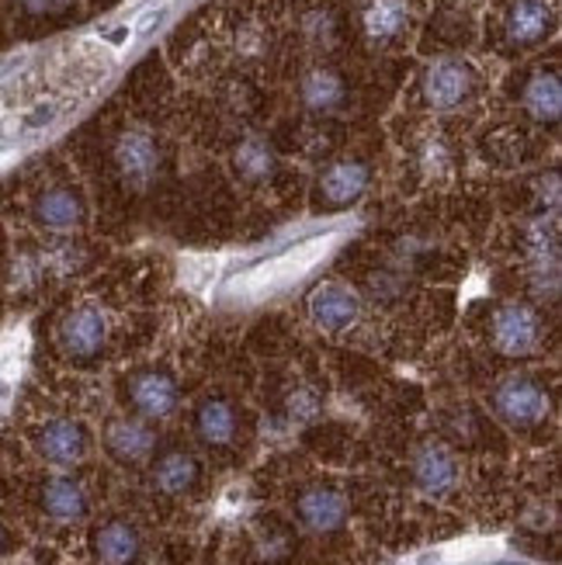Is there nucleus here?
<instances>
[{
  "mask_svg": "<svg viewBox=\"0 0 562 565\" xmlns=\"http://www.w3.org/2000/svg\"><path fill=\"white\" fill-rule=\"evenodd\" d=\"M309 316H312V323L324 327L327 333H340V330L358 323L361 302L348 285L324 281V285H316L309 295Z\"/></svg>",
  "mask_w": 562,
  "mask_h": 565,
  "instance_id": "obj_12",
  "label": "nucleus"
},
{
  "mask_svg": "<svg viewBox=\"0 0 562 565\" xmlns=\"http://www.w3.org/2000/svg\"><path fill=\"white\" fill-rule=\"evenodd\" d=\"M555 32V0H503L494 35L503 53H528Z\"/></svg>",
  "mask_w": 562,
  "mask_h": 565,
  "instance_id": "obj_2",
  "label": "nucleus"
},
{
  "mask_svg": "<svg viewBox=\"0 0 562 565\" xmlns=\"http://www.w3.org/2000/svg\"><path fill=\"white\" fill-rule=\"evenodd\" d=\"M361 35L375 49H400L413 32L410 0H361Z\"/></svg>",
  "mask_w": 562,
  "mask_h": 565,
  "instance_id": "obj_8",
  "label": "nucleus"
},
{
  "mask_svg": "<svg viewBox=\"0 0 562 565\" xmlns=\"http://www.w3.org/2000/svg\"><path fill=\"white\" fill-rule=\"evenodd\" d=\"M494 413L500 416V420L507 427H515V430H528V427H539L549 409H552V396H549V388L539 382V379H531V375H507L497 382L494 388Z\"/></svg>",
  "mask_w": 562,
  "mask_h": 565,
  "instance_id": "obj_3",
  "label": "nucleus"
},
{
  "mask_svg": "<svg viewBox=\"0 0 562 565\" xmlns=\"http://www.w3.org/2000/svg\"><path fill=\"white\" fill-rule=\"evenodd\" d=\"M163 142L153 129L129 126L115 139V167L129 188H150L163 174Z\"/></svg>",
  "mask_w": 562,
  "mask_h": 565,
  "instance_id": "obj_4",
  "label": "nucleus"
},
{
  "mask_svg": "<svg viewBox=\"0 0 562 565\" xmlns=\"http://www.w3.org/2000/svg\"><path fill=\"white\" fill-rule=\"evenodd\" d=\"M199 458L174 448V451H163L157 461H153V489L163 497H184L191 493L194 486H199Z\"/></svg>",
  "mask_w": 562,
  "mask_h": 565,
  "instance_id": "obj_19",
  "label": "nucleus"
},
{
  "mask_svg": "<svg viewBox=\"0 0 562 565\" xmlns=\"http://www.w3.org/2000/svg\"><path fill=\"white\" fill-rule=\"evenodd\" d=\"M105 448L118 465H139L157 451V434L142 416H115L105 427Z\"/></svg>",
  "mask_w": 562,
  "mask_h": 565,
  "instance_id": "obj_15",
  "label": "nucleus"
},
{
  "mask_svg": "<svg viewBox=\"0 0 562 565\" xmlns=\"http://www.w3.org/2000/svg\"><path fill=\"white\" fill-rule=\"evenodd\" d=\"M351 84L344 77V70H337L330 63H312L299 73V102L312 115H333L348 105Z\"/></svg>",
  "mask_w": 562,
  "mask_h": 565,
  "instance_id": "obj_10",
  "label": "nucleus"
},
{
  "mask_svg": "<svg viewBox=\"0 0 562 565\" xmlns=\"http://www.w3.org/2000/svg\"><path fill=\"white\" fill-rule=\"evenodd\" d=\"M494 348L507 358H528L542 348L545 323L528 302H503L494 312Z\"/></svg>",
  "mask_w": 562,
  "mask_h": 565,
  "instance_id": "obj_5",
  "label": "nucleus"
},
{
  "mask_svg": "<svg viewBox=\"0 0 562 565\" xmlns=\"http://www.w3.org/2000/svg\"><path fill=\"white\" fill-rule=\"evenodd\" d=\"M372 184V167L358 160V157H344L333 160L324 174L320 184H316V202L327 209H348L354 202H361V194Z\"/></svg>",
  "mask_w": 562,
  "mask_h": 565,
  "instance_id": "obj_9",
  "label": "nucleus"
},
{
  "mask_svg": "<svg viewBox=\"0 0 562 565\" xmlns=\"http://www.w3.org/2000/svg\"><path fill=\"white\" fill-rule=\"evenodd\" d=\"M194 430L212 448H226L240 434V413L230 399L209 396L199 409H194Z\"/></svg>",
  "mask_w": 562,
  "mask_h": 565,
  "instance_id": "obj_18",
  "label": "nucleus"
},
{
  "mask_svg": "<svg viewBox=\"0 0 562 565\" xmlns=\"http://www.w3.org/2000/svg\"><path fill=\"white\" fill-rule=\"evenodd\" d=\"M479 94V70L466 56H437L424 66L417 81L421 105L434 115L466 108Z\"/></svg>",
  "mask_w": 562,
  "mask_h": 565,
  "instance_id": "obj_1",
  "label": "nucleus"
},
{
  "mask_svg": "<svg viewBox=\"0 0 562 565\" xmlns=\"http://www.w3.org/2000/svg\"><path fill=\"white\" fill-rule=\"evenodd\" d=\"M39 500H42V510L49 513V518L60 521V524H73V521L87 518V493H84V486L66 479V476L45 479Z\"/></svg>",
  "mask_w": 562,
  "mask_h": 565,
  "instance_id": "obj_21",
  "label": "nucleus"
},
{
  "mask_svg": "<svg viewBox=\"0 0 562 565\" xmlns=\"http://www.w3.org/2000/svg\"><path fill=\"white\" fill-rule=\"evenodd\" d=\"M521 111L534 121V126H559L562 111V84L555 66H539L531 70L521 84Z\"/></svg>",
  "mask_w": 562,
  "mask_h": 565,
  "instance_id": "obj_16",
  "label": "nucleus"
},
{
  "mask_svg": "<svg viewBox=\"0 0 562 565\" xmlns=\"http://www.w3.org/2000/svg\"><path fill=\"white\" fill-rule=\"evenodd\" d=\"M35 218L45 230H77L84 223V202L73 188H45L35 199Z\"/></svg>",
  "mask_w": 562,
  "mask_h": 565,
  "instance_id": "obj_20",
  "label": "nucleus"
},
{
  "mask_svg": "<svg viewBox=\"0 0 562 565\" xmlns=\"http://www.w3.org/2000/svg\"><path fill=\"white\" fill-rule=\"evenodd\" d=\"M126 399H129L136 416L153 424V420H167V416L178 413L181 392H178L174 375L163 372V367H142V372L129 375Z\"/></svg>",
  "mask_w": 562,
  "mask_h": 565,
  "instance_id": "obj_7",
  "label": "nucleus"
},
{
  "mask_svg": "<svg viewBox=\"0 0 562 565\" xmlns=\"http://www.w3.org/2000/svg\"><path fill=\"white\" fill-rule=\"evenodd\" d=\"M299 29H303V39L312 45V49H330L337 39H340V18L324 8V4H312L303 18H299Z\"/></svg>",
  "mask_w": 562,
  "mask_h": 565,
  "instance_id": "obj_23",
  "label": "nucleus"
},
{
  "mask_svg": "<svg viewBox=\"0 0 562 565\" xmlns=\"http://www.w3.org/2000/svg\"><path fill=\"white\" fill-rule=\"evenodd\" d=\"M233 170L240 181L247 184H267L278 178V153L275 146L267 142L264 136H243L236 146H233Z\"/></svg>",
  "mask_w": 562,
  "mask_h": 565,
  "instance_id": "obj_17",
  "label": "nucleus"
},
{
  "mask_svg": "<svg viewBox=\"0 0 562 565\" xmlns=\"http://www.w3.org/2000/svg\"><path fill=\"white\" fill-rule=\"evenodd\" d=\"M56 340H60V351L73 361H94L97 354L105 351L108 343V316L84 302V306H73L56 327Z\"/></svg>",
  "mask_w": 562,
  "mask_h": 565,
  "instance_id": "obj_6",
  "label": "nucleus"
},
{
  "mask_svg": "<svg viewBox=\"0 0 562 565\" xmlns=\"http://www.w3.org/2000/svg\"><path fill=\"white\" fill-rule=\"evenodd\" d=\"M94 555L102 565H132L139 558V531L129 521H108L94 534Z\"/></svg>",
  "mask_w": 562,
  "mask_h": 565,
  "instance_id": "obj_22",
  "label": "nucleus"
},
{
  "mask_svg": "<svg viewBox=\"0 0 562 565\" xmlns=\"http://www.w3.org/2000/svg\"><path fill=\"white\" fill-rule=\"evenodd\" d=\"M500 565H521V562H500Z\"/></svg>",
  "mask_w": 562,
  "mask_h": 565,
  "instance_id": "obj_25",
  "label": "nucleus"
},
{
  "mask_svg": "<svg viewBox=\"0 0 562 565\" xmlns=\"http://www.w3.org/2000/svg\"><path fill=\"white\" fill-rule=\"evenodd\" d=\"M4 548H8V534H4V527H0V555H4Z\"/></svg>",
  "mask_w": 562,
  "mask_h": 565,
  "instance_id": "obj_24",
  "label": "nucleus"
},
{
  "mask_svg": "<svg viewBox=\"0 0 562 565\" xmlns=\"http://www.w3.org/2000/svg\"><path fill=\"white\" fill-rule=\"evenodd\" d=\"M296 518L316 534H333L348 521V497L333 486H309L296 500Z\"/></svg>",
  "mask_w": 562,
  "mask_h": 565,
  "instance_id": "obj_14",
  "label": "nucleus"
},
{
  "mask_svg": "<svg viewBox=\"0 0 562 565\" xmlns=\"http://www.w3.org/2000/svg\"><path fill=\"white\" fill-rule=\"evenodd\" d=\"M87 430L77 420H66V416H56L35 430V451L49 461V465H60V469H70L87 458Z\"/></svg>",
  "mask_w": 562,
  "mask_h": 565,
  "instance_id": "obj_11",
  "label": "nucleus"
},
{
  "mask_svg": "<svg viewBox=\"0 0 562 565\" xmlns=\"http://www.w3.org/2000/svg\"><path fill=\"white\" fill-rule=\"evenodd\" d=\"M410 472H413V482H417L421 493L427 497H445L455 489L458 482V458L445 448L437 445V440H427L410 458Z\"/></svg>",
  "mask_w": 562,
  "mask_h": 565,
  "instance_id": "obj_13",
  "label": "nucleus"
}]
</instances>
